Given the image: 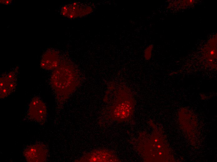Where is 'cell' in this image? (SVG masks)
Masks as SVG:
<instances>
[{
	"label": "cell",
	"mask_w": 217,
	"mask_h": 162,
	"mask_svg": "<svg viewBox=\"0 0 217 162\" xmlns=\"http://www.w3.org/2000/svg\"><path fill=\"white\" fill-rule=\"evenodd\" d=\"M70 69L58 68L51 76V84L59 103L63 102L69 98L78 83L77 75Z\"/></svg>",
	"instance_id": "obj_1"
},
{
	"label": "cell",
	"mask_w": 217,
	"mask_h": 162,
	"mask_svg": "<svg viewBox=\"0 0 217 162\" xmlns=\"http://www.w3.org/2000/svg\"><path fill=\"white\" fill-rule=\"evenodd\" d=\"M126 92L118 96L115 102L112 106L110 115L113 120L123 122L132 118L134 103L132 97Z\"/></svg>",
	"instance_id": "obj_2"
},
{
	"label": "cell",
	"mask_w": 217,
	"mask_h": 162,
	"mask_svg": "<svg viewBox=\"0 0 217 162\" xmlns=\"http://www.w3.org/2000/svg\"><path fill=\"white\" fill-rule=\"evenodd\" d=\"M47 115V108L44 102L38 98H33L29 105L27 115L29 118L41 123L46 120Z\"/></svg>",
	"instance_id": "obj_3"
},
{
	"label": "cell",
	"mask_w": 217,
	"mask_h": 162,
	"mask_svg": "<svg viewBox=\"0 0 217 162\" xmlns=\"http://www.w3.org/2000/svg\"><path fill=\"white\" fill-rule=\"evenodd\" d=\"M48 151L44 145L36 144L27 147L23 154L28 162H45L46 160Z\"/></svg>",
	"instance_id": "obj_4"
},
{
	"label": "cell",
	"mask_w": 217,
	"mask_h": 162,
	"mask_svg": "<svg viewBox=\"0 0 217 162\" xmlns=\"http://www.w3.org/2000/svg\"><path fill=\"white\" fill-rule=\"evenodd\" d=\"M77 162H120L110 151L106 150H94L84 155Z\"/></svg>",
	"instance_id": "obj_5"
},
{
	"label": "cell",
	"mask_w": 217,
	"mask_h": 162,
	"mask_svg": "<svg viewBox=\"0 0 217 162\" xmlns=\"http://www.w3.org/2000/svg\"><path fill=\"white\" fill-rule=\"evenodd\" d=\"M15 71H12L4 74L1 77V98L7 97L15 89L17 81V74Z\"/></svg>",
	"instance_id": "obj_6"
},
{
	"label": "cell",
	"mask_w": 217,
	"mask_h": 162,
	"mask_svg": "<svg viewBox=\"0 0 217 162\" xmlns=\"http://www.w3.org/2000/svg\"><path fill=\"white\" fill-rule=\"evenodd\" d=\"M59 62L57 54L49 52L43 56L41 61V66L44 69H50L56 67Z\"/></svg>",
	"instance_id": "obj_7"
},
{
	"label": "cell",
	"mask_w": 217,
	"mask_h": 162,
	"mask_svg": "<svg viewBox=\"0 0 217 162\" xmlns=\"http://www.w3.org/2000/svg\"><path fill=\"white\" fill-rule=\"evenodd\" d=\"M153 48V45H148L145 49L144 52V56L146 60H149L151 59Z\"/></svg>",
	"instance_id": "obj_8"
}]
</instances>
